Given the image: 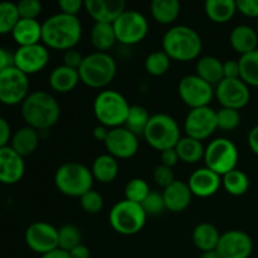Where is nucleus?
Returning <instances> with one entry per match:
<instances>
[{
	"mask_svg": "<svg viewBox=\"0 0 258 258\" xmlns=\"http://www.w3.org/2000/svg\"><path fill=\"white\" fill-rule=\"evenodd\" d=\"M130 107L122 93L115 90H102L93 101V115L100 125L108 128L121 127L125 125Z\"/></svg>",
	"mask_w": 258,
	"mask_h": 258,
	"instance_id": "nucleus-5",
	"label": "nucleus"
},
{
	"mask_svg": "<svg viewBox=\"0 0 258 258\" xmlns=\"http://www.w3.org/2000/svg\"><path fill=\"white\" fill-rule=\"evenodd\" d=\"M25 173L24 158L10 146L0 149V183L13 185L19 183Z\"/></svg>",
	"mask_w": 258,
	"mask_h": 258,
	"instance_id": "nucleus-19",
	"label": "nucleus"
},
{
	"mask_svg": "<svg viewBox=\"0 0 258 258\" xmlns=\"http://www.w3.org/2000/svg\"><path fill=\"white\" fill-rule=\"evenodd\" d=\"M150 191V186H149L148 181L145 179L134 178L126 184L125 199L141 204Z\"/></svg>",
	"mask_w": 258,
	"mask_h": 258,
	"instance_id": "nucleus-40",
	"label": "nucleus"
},
{
	"mask_svg": "<svg viewBox=\"0 0 258 258\" xmlns=\"http://www.w3.org/2000/svg\"><path fill=\"white\" fill-rule=\"evenodd\" d=\"M224 78H241V68L238 60H226L223 62Z\"/></svg>",
	"mask_w": 258,
	"mask_h": 258,
	"instance_id": "nucleus-50",
	"label": "nucleus"
},
{
	"mask_svg": "<svg viewBox=\"0 0 258 258\" xmlns=\"http://www.w3.org/2000/svg\"><path fill=\"white\" fill-rule=\"evenodd\" d=\"M161 193L165 202L166 211H170L173 213H181L185 211L190 206L191 199H193V194L188 183H184L181 180L173 181Z\"/></svg>",
	"mask_w": 258,
	"mask_h": 258,
	"instance_id": "nucleus-22",
	"label": "nucleus"
},
{
	"mask_svg": "<svg viewBox=\"0 0 258 258\" xmlns=\"http://www.w3.org/2000/svg\"><path fill=\"white\" fill-rule=\"evenodd\" d=\"M24 239L29 249L35 253L43 254L59 248L58 228L48 222H34L27 228Z\"/></svg>",
	"mask_w": 258,
	"mask_h": 258,
	"instance_id": "nucleus-15",
	"label": "nucleus"
},
{
	"mask_svg": "<svg viewBox=\"0 0 258 258\" xmlns=\"http://www.w3.org/2000/svg\"><path fill=\"white\" fill-rule=\"evenodd\" d=\"M58 241L60 249L70 252L71 249L82 243L81 229L75 224H63L60 228H58Z\"/></svg>",
	"mask_w": 258,
	"mask_h": 258,
	"instance_id": "nucleus-39",
	"label": "nucleus"
},
{
	"mask_svg": "<svg viewBox=\"0 0 258 258\" xmlns=\"http://www.w3.org/2000/svg\"><path fill=\"white\" fill-rule=\"evenodd\" d=\"M110 130L111 128H108V127H106V126L100 125V123H98V125L93 128V138H95V140L100 141V143H105L106 139H107V136H108V134H110Z\"/></svg>",
	"mask_w": 258,
	"mask_h": 258,
	"instance_id": "nucleus-55",
	"label": "nucleus"
},
{
	"mask_svg": "<svg viewBox=\"0 0 258 258\" xmlns=\"http://www.w3.org/2000/svg\"><path fill=\"white\" fill-rule=\"evenodd\" d=\"M161 45L171 60L183 63L199 59L203 50L201 34L188 25H174L166 30Z\"/></svg>",
	"mask_w": 258,
	"mask_h": 258,
	"instance_id": "nucleus-3",
	"label": "nucleus"
},
{
	"mask_svg": "<svg viewBox=\"0 0 258 258\" xmlns=\"http://www.w3.org/2000/svg\"><path fill=\"white\" fill-rule=\"evenodd\" d=\"M256 30H257V33H258V18H257V22H256Z\"/></svg>",
	"mask_w": 258,
	"mask_h": 258,
	"instance_id": "nucleus-58",
	"label": "nucleus"
},
{
	"mask_svg": "<svg viewBox=\"0 0 258 258\" xmlns=\"http://www.w3.org/2000/svg\"><path fill=\"white\" fill-rule=\"evenodd\" d=\"M93 179L102 184H110L117 178L120 166H118V160L113 158L110 154H102L98 155L93 160L92 166H91Z\"/></svg>",
	"mask_w": 258,
	"mask_h": 258,
	"instance_id": "nucleus-27",
	"label": "nucleus"
},
{
	"mask_svg": "<svg viewBox=\"0 0 258 258\" xmlns=\"http://www.w3.org/2000/svg\"><path fill=\"white\" fill-rule=\"evenodd\" d=\"M229 43L234 52L244 55L253 52L258 47V33L251 25L239 24L232 29L229 34Z\"/></svg>",
	"mask_w": 258,
	"mask_h": 258,
	"instance_id": "nucleus-24",
	"label": "nucleus"
},
{
	"mask_svg": "<svg viewBox=\"0 0 258 258\" xmlns=\"http://www.w3.org/2000/svg\"><path fill=\"white\" fill-rule=\"evenodd\" d=\"M175 150L178 153L180 161L185 164H197L204 158L206 146L203 141H199L190 136H181L180 140L175 145Z\"/></svg>",
	"mask_w": 258,
	"mask_h": 258,
	"instance_id": "nucleus-33",
	"label": "nucleus"
},
{
	"mask_svg": "<svg viewBox=\"0 0 258 258\" xmlns=\"http://www.w3.org/2000/svg\"><path fill=\"white\" fill-rule=\"evenodd\" d=\"M20 106V112L25 125L35 128L39 133L49 130L59 121V103L54 96L47 91L30 92Z\"/></svg>",
	"mask_w": 258,
	"mask_h": 258,
	"instance_id": "nucleus-2",
	"label": "nucleus"
},
{
	"mask_svg": "<svg viewBox=\"0 0 258 258\" xmlns=\"http://www.w3.org/2000/svg\"><path fill=\"white\" fill-rule=\"evenodd\" d=\"M117 42L112 23L95 22L91 29V43L96 52L107 53Z\"/></svg>",
	"mask_w": 258,
	"mask_h": 258,
	"instance_id": "nucleus-32",
	"label": "nucleus"
},
{
	"mask_svg": "<svg viewBox=\"0 0 258 258\" xmlns=\"http://www.w3.org/2000/svg\"><path fill=\"white\" fill-rule=\"evenodd\" d=\"M49 50L43 43L18 47L14 52V66L27 76L35 75L47 67Z\"/></svg>",
	"mask_w": 258,
	"mask_h": 258,
	"instance_id": "nucleus-16",
	"label": "nucleus"
},
{
	"mask_svg": "<svg viewBox=\"0 0 258 258\" xmlns=\"http://www.w3.org/2000/svg\"><path fill=\"white\" fill-rule=\"evenodd\" d=\"M82 38V24L76 15L58 13L42 23V43L48 49H73Z\"/></svg>",
	"mask_w": 258,
	"mask_h": 258,
	"instance_id": "nucleus-1",
	"label": "nucleus"
},
{
	"mask_svg": "<svg viewBox=\"0 0 258 258\" xmlns=\"http://www.w3.org/2000/svg\"><path fill=\"white\" fill-rule=\"evenodd\" d=\"M12 37L19 47L42 43V23L38 22V19L20 18L13 29Z\"/></svg>",
	"mask_w": 258,
	"mask_h": 258,
	"instance_id": "nucleus-26",
	"label": "nucleus"
},
{
	"mask_svg": "<svg viewBox=\"0 0 258 258\" xmlns=\"http://www.w3.org/2000/svg\"><path fill=\"white\" fill-rule=\"evenodd\" d=\"M248 146L252 153L258 156V125L252 127L248 133Z\"/></svg>",
	"mask_w": 258,
	"mask_h": 258,
	"instance_id": "nucleus-54",
	"label": "nucleus"
},
{
	"mask_svg": "<svg viewBox=\"0 0 258 258\" xmlns=\"http://www.w3.org/2000/svg\"><path fill=\"white\" fill-rule=\"evenodd\" d=\"M81 82L78 70L71 68L66 64H60L53 68L48 77L49 87L57 93H70Z\"/></svg>",
	"mask_w": 258,
	"mask_h": 258,
	"instance_id": "nucleus-23",
	"label": "nucleus"
},
{
	"mask_svg": "<svg viewBox=\"0 0 258 258\" xmlns=\"http://www.w3.org/2000/svg\"><path fill=\"white\" fill-rule=\"evenodd\" d=\"M199 258H221V256H219V253L217 252V249H212V251L202 252L201 257Z\"/></svg>",
	"mask_w": 258,
	"mask_h": 258,
	"instance_id": "nucleus-57",
	"label": "nucleus"
},
{
	"mask_svg": "<svg viewBox=\"0 0 258 258\" xmlns=\"http://www.w3.org/2000/svg\"><path fill=\"white\" fill-rule=\"evenodd\" d=\"M81 208L88 214H97L103 209L105 202H103V197L98 193L97 190H88L87 193L83 194L80 198Z\"/></svg>",
	"mask_w": 258,
	"mask_h": 258,
	"instance_id": "nucleus-42",
	"label": "nucleus"
},
{
	"mask_svg": "<svg viewBox=\"0 0 258 258\" xmlns=\"http://www.w3.org/2000/svg\"><path fill=\"white\" fill-rule=\"evenodd\" d=\"M153 178L154 181L156 183V185H159L163 189H165L166 186H169L173 181L176 180L173 168H169V166L163 165V164H159V165L154 169Z\"/></svg>",
	"mask_w": 258,
	"mask_h": 258,
	"instance_id": "nucleus-45",
	"label": "nucleus"
},
{
	"mask_svg": "<svg viewBox=\"0 0 258 258\" xmlns=\"http://www.w3.org/2000/svg\"><path fill=\"white\" fill-rule=\"evenodd\" d=\"M83 58L85 55H82V53L77 49H70L67 52H64V55H63V64L68 66L71 68H75V70H78L80 66L82 64Z\"/></svg>",
	"mask_w": 258,
	"mask_h": 258,
	"instance_id": "nucleus-48",
	"label": "nucleus"
},
{
	"mask_svg": "<svg viewBox=\"0 0 258 258\" xmlns=\"http://www.w3.org/2000/svg\"><path fill=\"white\" fill-rule=\"evenodd\" d=\"M146 218L148 214L144 211L143 206L127 199L117 202L108 214L110 226L121 236L138 234L145 227Z\"/></svg>",
	"mask_w": 258,
	"mask_h": 258,
	"instance_id": "nucleus-8",
	"label": "nucleus"
},
{
	"mask_svg": "<svg viewBox=\"0 0 258 258\" xmlns=\"http://www.w3.org/2000/svg\"><path fill=\"white\" fill-rule=\"evenodd\" d=\"M222 186L231 196L241 197L249 189V179L244 171L236 168L222 176Z\"/></svg>",
	"mask_w": 258,
	"mask_h": 258,
	"instance_id": "nucleus-34",
	"label": "nucleus"
},
{
	"mask_svg": "<svg viewBox=\"0 0 258 258\" xmlns=\"http://www.w3.org/2000/svg\"><path fill=\"white\" fill-rule=\"evenodd\" d=\"M116 39L123 45H135L143 42L149 33V22L138 10H125L112 22Z\"/></svg>",
	"mask_w": 258,
	"mask_h": 258,
	"instance_id": "nucleus-10",
	"label": "nucleus"
},
{
	"mask_svg": "<svg viewBox=\"0 0 258 258\" xmlns=\"http://www.w3.org/2000/svg\"><path fill=\"white\" fill-rule=\"evenodd\" d=\"M141 206H143L144 211L148 216H159L166 209L163 193H159V191L155 190H151L149 193V196L144 199Z\"/></svg>",
	"mask_w": 258,
	"mask_h": 258,
	"instance_id": "nucleus-43",
	"label": "nucleus"
},
{
	"mask_svg": "<svg viewBox=\"0 0 258 258\" xmlns=\"http://www.w3.org/2000/svg\"><path fill=\"white\" fill-rule=\"evenodd\" d=\"M19 17L22 19H37L42 13L40 0H19L17 3Z\"/></svg>",
	"mask_w": 258,
	"mask_h": 258,
	"instance_id": "nucleus-44",
	"label": "nucleus"
},
{
	"mask_svg": "<svg viewBox=\"0 0 258 258\" xmlns=\"http://www.w3.org/2000/svg\"><path fill=\"white\" fill-rule=\"evenodd\" d=\"M218 128L222 131H233L241 123V113L238 110L228 107H221L217 111Z\"/></svg>",
	"mask_w": 258,
	"mask_h": 258,
	"instance_id": "nucleus-41",
	"label": "nucleus"
},
{
	"mask_svg": "<svg viewBox=\"0 0 258 258\" xmlns=\"http://www.w3.org/2000/svg\"><path fill=\"white\" fill-rule=\"evenodd\" d=\"M218 130L217 111L209 106L191 108L184 120V131L186 136L199 141L207 140Z\"/></svg>",
	"mask_w": 258,
	"mask_h": 258,
	"instance_id": "nucleus-14",
	"label": "nucleus"
},
{
	"mask_svg": "<svg viewBox=\"0 0 258 258\" xmlns=\"http://www.w3.org/2000/svg\"><path fill=\"white\" fill-rule=\"evenodd\" d=\"M219 238H221V233H219L218 228L208 222L199 223L191 233L194 246L202 252L217 249Z\"/></svg>",
	"mask_w": 258,
	"mask_h": 258,
	"instance_id": "nucleus-30",
	"label": "nucleus"
},
{
	"mask_svg": "<svg viewBox=\"0 0 258 258\" xmlns=\"http://www.w3.org/2000/svg\"><path fill=\"white\" fill-rule=\"evenodd\" d=\"M93 175L90 168L77 161L64 163L55 170V188L63 196L71 198H81L92 189Z\"/></svg>",
	"mask_w": 258,
	"mask_h": 258,
	"instance_id": "nucleus-6",
	"label": "nucleus"
},
{
	"mask_svg": "<svg viewBox=\"0 0 258 258\" xmlns=\"http://www.w3.org/2000/svg\"><path fill=\"white\" fill-rule=\"evenodd\" d=\"M29 78L15 66L0 72V103L5 106L22 105L29 95Z\"/></svg>",
	"mask_w": 258,
	"mask_h": 258,
	"instance_id": "nucleus-11",
	"label": "nucleus"
},
{
	"mask_svg": "<svg viewBox=\"0 0 258 258\" xmlns=\"http://www.w3.org/2000/svg\"><path fill=\"white\" fill-rule=\"evenodd\" d=\"M143 136L149 146L161 153L175 148L181 139L180 126L173 116L168 113H155L149 120Z\"/></svg>",
	"mask_w": 258,
	"mask_h": 258,
	"instance_id": "nucleus-7",
	"label": "nucleus"
},
{
	"mask_svg": "<svg viewBox=\"0 0 258 258\" xmlns=\"http://www.w3.org/2000/svg\"><path fill=\"white\" fill-rule=\"evenodd\" d=\"M171 59L169 58V55L161 50H155V52H151L150 54L146 57L145 59V70L153 77H161V76L165 75L166 72L170 68Z\"/></svg>",
	"mask_w": 258,
	"mask_h": 258,
	"instance_id": "nucleus-38",
	"label": "nucleus"
},
{
	"mask_svg": "<svg viewBox=\"0 0 258 258\" xmlns=\"http://www.w3.org/2000/svg\"><path fill=\"white\" fill-rule=\"evenodd\" d=\"M178 93L180 100L191 110L209 106L214 97V87L199 76L188 75L179 82Z\"/></svg>",
	"mask_w": 258,
	"mask_h": 258,
	"instance_id": "nucleus-12",
	"label": "nucleus"
},
{
	"mask_svg": "<svg viewBox=\"0 0 258 258\" xmlns=\"http://www.w3.org/2000/svg\"><path fill=\"white\" fill-rule=\"evenodd\" d=\"M214 97L222 107L241 110L251 100L249 86L241 78H223L214 87Z\"/></svg>",
	"mask_w": 258,
	"mask_h": 258,
	"instance_id": "nucleus-13",
	"label": "nucleus"
},
{
	"mask_svg": "<svg viewBox=\"0 0 258 258\" xmlns=\"http://www.w3.org/2000/svg\"><path fill=\"white\" fill-rule=\"evenodd\" d=\"M196 75L216 87L224 78L223 62L214 55H204L197 60Z\"/></svg>",
	"mask_w": 258,
	"mask_h": 258,
	"instance_id": "nucleus-28",
	"label": "nucleus"
},
{
	"mask_svg": "<svg viewBox=\"0 0 258 258\" xmlns=\"http://www.w3.org/2000/svg\"><path fill=\"white\" fill-rule=\"evenodd\" d=\"M87 14L95 22L112 23L126 10V0H83Z\"/></svg>",
	"mask_w": 258,
	"mask_h": 258,
	"instance_id": "nucleus-21",
	"label": "nucleus"
},
{
	"mask_svg": "<svg viewBox=\"0 0 258 258\" xmlns=\"http://www.w3.org/2000/svg\"><path fill=\"white\" fill-rule=\"evenodd\" d=\"M14 66V53L0 47V72Z\"/></svg>",
	"mask_w": 258,
	"mask_h": 258,
	"instance_id": "nucleus-52",
	"label": "nucleus"
},
{
	"mask_svg": "<svg viewBox=\"0 0 258 258\" xmlns=\"http://www.w3.org/2000/svg\"><path fill=\"white\" fill-rule=\"evenodd\" d=\"M188 185L193 196L198 198H209L213 197L222 186V176L207 166H203L190 174Z\"/></svg>",
	"mask_w": 258,
	"mask_h": 258,
	"instance_id": "nucleus-20",
	"label": "nucleus"
},
{
	"mask_svg": "<svg viewBox=\"0 0 258 258\" xmlns=\"http://www.w3.org/2000/svg\"><path fill=\"white\" fill-rule=\"evenodd\" d=\"M117 72V64L112 55L103 52H93L85 55L78 68L81 82L90 88L103 90L107 87Z\"/></svg>",
	"mask_w": 258,
	"mask_h": 258,
	"instance_id": "nucleus-4",
	"label": "nucleus"
},
{
	"mask_svg": "<svg viewBox=\"0 0 258 258\" xmlns=\"http://www.w3.org/2000/svg\"><path fill=\"white\" fill-rule=\"evenodd\" d=\"M39 131L25 125L23 127L18 128L13 134L9 146L13 150L17 151L20 156L25 158V156H29L33 153H35V150L39 146Z\"/></svg>",
	"mask_w": 258,
	"mask_h": 258,
	"instance_id": "nucleus-25",
	"label": "nucleus"
},
{
	"mask_svg": "<svg viewBox=\"0 0 258 258\" xmlns=\"http://www.w3.org/2000/svg\"><path fill=\"white\" fill-rule=\"evenodd\" d=\"M160 164L163 165L169 166V168H174V166L178 164V161H180L179 159L178 153H176L175 148L168 149V150H164L160 153Z\"/></svg>",
	"mask_w": 258,
	"mask_h": 258,
	"instance_id": "nucleus-51",
	"label": "nucleus"
},
{
	"mask_svg": "<svg viewBox=\"0 0 258 258\" xmlns=\"http://www.w3.org/2000/svg\"><path fill=\"white\" fill-rule=\"evenodd\" d=\"M237 12L247 18H258V0H236Z\"/></svg>",
	"mask_w": 258,
	"mask_h": 258,
	"instance_id": "nucleus-46",
	"label": "nucleus"
},
{
	"mask_svg": "<svg viewBox=\"0 0 258 258\" xmlns=\"http://www.w3.org/2000/svg\"><path fill=\"white\" fill-rule=\"evenodd\" d=\"M239 153L236 144L227 138H217L206 146L204 163L207 168L221 176L237 168Z\"/></svg>",
	"mask_w": 258,
	"mask_h": 258,
	"instance_id": "nucleus-9",
	"label": "nucleus"
},
{
	"mask_svg": "<svg viewBox=\"0 0 258 258\" xmlns=\"http://www.w3.org/2000/svg\"><path fill=\"white\" fill-rule=\"evenodd\" d=\"M150 117V113L148 112L145 107L140 105H133L130 107L127 118H126V122L123 126L135 135H143Z\"/></svg>",
	"mask_w": 258,
	"mask_h": 258,
	"instance_id": "nucleus-36",
	"label": "nucleus"
},
{
	"mask_svg": "<svg viewBox=\"0 0 258 258\" xmlns=\"http://www.w3.org/2000/svg\"><path fill=\"white\" fill-rule=\"evenodd\" d=\"M204 12L211 22L224 24L228 23L236 14V0H206Z\"/></svg>",
	"mask_w": 258,
	"mask_h": 258,
	"instance_id": "nucleus-31",
	"label": "nucleus"
},
{
	"mask_svg": "<svg viewBox=\"0 0 258 258\" xmlns=\"http://www.w3.org/2000/svg\"><path fill=\"white\" fill-rule=\"evenodd\" d=\"M71 258H90L91 257V251L87 246L85 244H78L77 247H75L73 249L70 251Z\"/></svg>",
	"mask_w": 258,
	"mask_h": 258,
	"instance_id": "nucleus-53",
	"label": "nucleus"
},
{
	"mask_svg": "<svg viewBox=\"0 0 258 258\" xmlns=\"http://www.w3.org/2000/svg\"><path fill=\"white\" fill-rule=\"evenodd\" d=\"M103 144L107 154L112 155L117 160L131 159L139 151V136L131 133L125 126L111 128Z\"/></svg>",
	"mask_w": 258,
	"mask_h": 258,
	"instance_id": "nucleus-18",
	"label": "nucleus"
},
{
	"mask_svg": "<svg viewBox=\"0 0 258 258\" xmlns=\"http://www.w3.org/2000/svg\"><path fill=\"white\" fill-rule=\"evenodd\" d=\"M217 252L221 258H249L253 252V241L244 231L231 229L221 234Z\"/></svg>",
	"mask_w": 258,
	"mask_h": 258,
	"instance_id": "nucleus-17",
	"label": "nucleus"
},
{
	"mask_svg": "<svg viewBox=\"0 0 258 258\" xmlns=\"http://www.w3.org/2000/svg\"><path fill=\"white\" fill-rule=\"evenodd\" d=\"M241 68V80L249 87H258V48L238 59Z\"/></svg>",
	"mask_w": 258,
	"mask_h": 258,
	"instance_id": "nucleus-35",
	"label": "nucleus"
},
{
	"mask_svg": "<svg viewBox=\"0 0 258 258\" xmlns=\"http://www.w3.org/2000/svg\"><path fill=\"white\" fill-rule=\"evenodd\" d=\"M57 3L60 9V13L76 15V17L85 8V2L83 0H57Z\"/></svg>",
	"mask_w": 258,
	"mask_h": 258,
	"instance_id": "nucleus-47",
	"label": "nucleus"
},
{
	"mask_svg": "<svg viewBox=\"0 0 258 258\" xmlns=\"http://www.w3.org/2000/svg\"><path fill=\"white\" fill-rule=\"evenodd\" d=\"M19 19L17 3L9 2V0L0 2V35L12 34Z\"/></svg>",
	"mask_w": 258,
	"mask_h": 258,
	"instance_id": "nucleus-37",
	"label": "nucleus"
},
{
	"mask_svg": "<svg viewBox=\"0 0 258 258\" xmlns=\"http://www.w3.org/2000/svg\"><path fill=\"white\" fill-rule=\"evenodd\" d=\"M12 136H13L12 126H10V123L8 122L7 118L0 116V149L10 145Z\"/></svg>",
	"mask_w": 258,
	"mask_h": 258,
	"instance_id": "nucleus-49",
	"label": "nucleus"
},
{
	"mask_svg": "<svg viewBox=\"0 0 258 258\" xmlns=\"http://www.w3.org/2000/svg\"><path fill=\"white\" fill-rule=\"evenodd\" d=\"M180 0H151L150 13L156 23L170 25L180 15Z\"/></svg>",
	"mask_w": 258,
	"mask_h": 258,
	"instance_id": "nucleus-29",
	"label": "nucleus"
},
{
	"mask_svg": "<svg viewBox=\"0 0 258 258\" xmlns=\"http://www.w3.org/2000/svg\"><path fill=\"white\" fill-rule=\"evenodd\" d=\"M40 258H71L70 252L63 251V249L57 248L52 252H48V253L40 256Z\"/></svg>",
	"mask_w": 258,
	"mask_h": 258,
	"instance_id": "nucleus-56",
	"label": "nucleus"
}]
</instances>
